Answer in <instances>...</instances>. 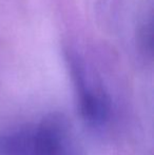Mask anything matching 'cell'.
Segmentation results:
<instances>
[{
    "label": "cell",
    "mask_w": 154,
    "mask_h": 155,
    "mask_svg": "<svg viewBox=\"0 0 154 155\" xmlns=\"http://www.w3.org/2000/svg\"><path fill=\"white\" fill-rule=\"evenodd\" d=\"M71 72L80 117L91 127L103 126L109 120L111 113L109 95L92 76L89 75L80 61L71 60Z\"/></svg>",
    "instance_id": "obj_1"
},
{
    "label": "cell",
    "mask_w": 154,
    "mask_h": 155,
    "mask_svg": "<svg viewBox=\"0 0 154 155\" xmlns=\"http://www.w3.org/2000/svg\"><path fill=\"white\" fill-rule=\"evenodd\" d=\"M35 155H78L72 126L61 113H51L36 127Z\"/></svg>",
    "instance_id": "obj_2"
},
{
    "label": "cell",
    "mask_w": 154,
    "mask_h": 155,
    "mask_svg": "<svg viewBox=\"0 0 154 155\" xmlns=\"http://www.w3.org/2000/svg\"><path fill=\"white\" fill-rule=\"evenodd\" d=\"M36 128L21 126L0 131V155H35Z\"/></svg>",
    "instance_id": "obj_3"
}]
</instances>
